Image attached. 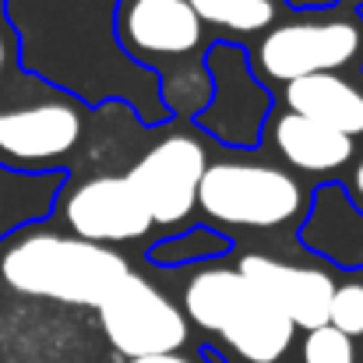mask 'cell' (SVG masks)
<instances>
[{"label":"cell","mask_w":363,"mask_h":363,"mask_svg":"<svg viewBox=\"0 0 363 363\" xmlns=\"http://www.w3.org/2000/svg\"><path fill=\"white\" fill-rule=\"evenodd\" d=\"M208 169V155L194 138H166L152 145L127 173L141 194L152 223L177 226L198 205V187Z\"/></svg>","instance_id":"5b68a950"},{"label":"cell","mask_w":363,"mask_h":363,"mask_svg":"<svg viewBox=\"0 0 363 363\" xmlns=\"http://www.w3.org/2000/svg\"><path fill=\"white\" fill-rule=\"evenodd\" d=\"M198 205L219 226L275 230L303 212V187L279 166L257 162H208Z\"/></svg>","instance_id":"7a4b0ae2"},{"label":"cell","mask_w":363,"mask_h":363,"mask_svg":"<svg viewBox=\"0 0 363 363\" xmlns=\"http://www.w3.org/2000/svg\"><path fill=\"white\" fill-rule=\"evenodd\" d=\"M328 325L335 332H342L346 339L363 335V286L360 282L335 286L332 303H328Z\"/></svg>","instance_id":"2e32d148"},{"label":"cell","mask_w":363,"mask_h":363,"mask_svg":"<svg viewBox=\"0 0 363 363\" xmlns=\"http://www.w3.org/2000/svg\"><path fill=\"white\" fill-rule=\"evenodd\" d=\"M353 194H357V201L363 205V159L357 162V169H353Z\"/></svg>","instance_id":"d6986e66"},{"label":"cell","mask_w":363,"mask_h":363,"mask_svg":"<svg viewBox=\"0 0 363 363\" xmlns=\"http://www.w3.org/2000/svg\"><path fill=\"white\" fill-rule=\"evenodd\" d=\"M272 141L279 155L300 173H339L353 159V138L296 113H282L275 121Z\"/></svg>","instance_id":"4fadbf2b"},{"label":"cell","mask_w":363,"mask_h":363,"mask_svg":"<svg viewBox=\"0 0 363 363\" xmlns=\"http://www.w3.org/2000/svg\"><path fill=\"white\" fill-rule=\"evenodd\" d=\"M198 21H208L216 28L254 35L264 32L275 21V0H187Z\"/></svg>","instance_id":"9a60e30c"},{"label":"cell","mask_w":363,"mask_h":363,"mask_svg":"<svg viewBox=\"0 0 363 363\" xmlns=\"http://www.w3.org/2000/svg\"><path fill=\"white\" fill-rule=\"evenodd\" d=\"M243 289H247V282H243V275L237 268H205L187 282L184 311L194 325H201L208 332H219Z\"/></svg>","instance_id":"5bb4252c"},{"label":"cell","mask_w":363,"mask_h":363,"mask_svg":"<svg viewBox=\"0 0 363 363\" xmlns=\"http://www.w3.org/2000/svg\"><path fill=\"white\" fill-rule=\"evenodd\" d=\"M293 332H296V325L275 303H268L261 293H254L250 286L240 293V300L233 303L230 318L219 328V335L250 363L282 360L293 342Z\"/></svg>","instance_id":"8fae6325"},{"label":"cell","mask_w":363,"mask_h":363,"mask_svg":"<svg viewBox=\"0 0 363 363\" xmlns=\"http://www.w3.org/2000/svg\"><path fill=\"white\" fill-rule=\"evenodd\" d=\"M127 272V257L113 247L64 233H28L0 257V275L14 293L82 307H99Z\"/></svg>","instance_id":"6da1fadb"},{"label":"cell","mask_w":363,"mask_h":363,"mask_svg":"<svg viewBox=\"0 0 363 363\" xmlns=\"http://www.w3.org/2000/svg\"><path fill=\"white\" fill-rule=\"evenodd\" d=\"M237 272L243 282L261 293L268 303H275L296 328H321L328 325V303L335 293V282L328 272L321 268H307V264H289L268 254H247L240 257Z\"/></svg>","instance_id":"ba28073f"},{"label":"cell","mask_w":363,"mask_h":363,"mask_svg":"<svg viewBox=\"0 0 363 363\" xmlns=\"http://www.w3.org/2000/svg\"><path fill=\"white\" fill-rule=\"evenodd\" d=\"M82 138V117L67 103H35L0 113V152L14 162H53Z\"/></svg>","instance_id":"9c48e42d"},{"label":"cell","mask_w":363,"mask_h":363,"mask_svg":"<svg viewBox=\"0 0 363 363\" xmlns=\"http://www.w3.org/2000/svg\"><path fill=\"white\" fill-rule=\"evenodd\" d=\"M130 363H187V360L177 357V353H162V357H141V360H130Z\"/></svg>","instance_id":"ac0fdd59"},{"label":"cell","mask_w":363,"mask_h":363,"mask_svg":"<svg viewBox=\"0 0 363 363\" xmlns=\"http://www.w3.org/2000/svg\"><path fill=\"white\" fill-rule=\"evenodd\" d=\"M96 311L106 339L127 360L177 353L187 342V318L138 272H127Z\"/></svg>","instance_id":"3957f363"},{"label":"cell","mask_w":363,"mask_h":363,"mask_svg":"<svg viewBox=\"0 0 363 363\" xmlns=\"http://www.w3.org/2000/svg\"><path fill=\"white\" fill-rule=\"evenodd\" d=\"M208 67L216 78V96L198 117L201 127L230 148H254L261 121L268 113L264 89L254 82L237 46H216L208 53Z\"/></svg>","instance_id":"52a82bcc"},{"label":"cell","mask_w":363,"mask_h":363,"mask_svg":"<svg viewBox=\"0 0 363 363\" xmlns=\"http://www.w3.org/2000/svg\"><path fill=\"white\" fill-rule=\"evenodd\" d=\"M4 64H7V35L0 32V74H4Z\"/></svg>","instance_id":"ffe728a7"},{"label":"cell","mask_w":363,"mask_h":363,"mask_svg":"<svg viewBox=\"0 0 363 363\" xmlns=\"http://www.w3.org/2000/svg\"><path fill=\"white\" fill-rule=\"evenodd\" d=\"M363 53V21H293L272 28L257 43V71L268 82H296L353 64Z\"/></svg>","instance_id":"277c9868"},{"label":"cell","mask_w":363,"mask_h":363,"mask_svg":"<svg viewBox=\"0 0 363 363\" xmlns=\"http://www.w3.org/2000/svg\"><path fill=\"white\" fill-rule=\"evenodd\" d=\"M286 106L296 117L318 121L346 138L363 134V89L339 78L335 71L307 74L286 85Z\"/></svg>","instance_id":"7c38bea8"},{"label":"cell","mask_w":363,"mask_h":363,"mask_svg":"<svg viewBox=\"0 0 363 363\" xmlns=\"http://www.w3.org/2000/svg\"><path fill=\"white\" fill-rule=\"evenodd\" d=\"M303 363H353V342L332 325H321L303 342Z\"/></svg>","instance_id":"e0dca14e"},{"label":"cell","mask_w":363,"mask_h":363,"mask_svg":"<svg viewBox=\"0 0 363 363\" xmlns=\"http://www.w3.org/2000/svg\"><path fill=\"white\" fill-rule=\"evenodd\" d=\"M64 219L74 237L92 243L141 240L155 223L127 177H92L82 180L64 198Z\"/></svg>","instance_id":"8992f818"},{"label":"cell","mask_w":363,"mask_h":363,"mask_svg":"<svg viewBox=\"0 0 363 363\" xmlns=\"http://www.w3.org/2000/svg\"><path fill=\"white\" fill-rule=\"evenodd\" d=\"M121 32L141 57H184L201 43V21L187 0H130Z\"/></svg>","instance_id":"30bf717a"}]
</instances>
